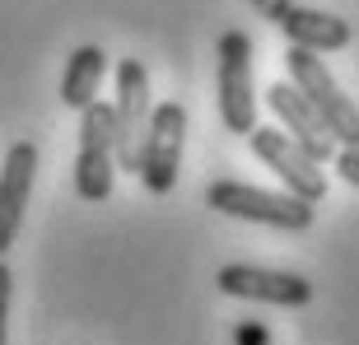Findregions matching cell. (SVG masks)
<instances>
[{"label": "cell", "mask_w": 359, "mask_h": 345, "mask_svg": "<svg viewBox=\"0 0 359 345\" xmlns=\"http://www.w3.org/2000/svg\"><path fill=\"white\" fill-rule=\"evenodd\" d=\"M182 145H187V107L182 103H159L149 112L145 140H140V159H135L140 182H145L154 196H168L177 187Z\"/></svg>", "instance_id": "cell-3"}, {"label": "cell", "mask_w": 359, "mask_h": 345, "mask_svg": "<svg viewBox=\"0 0 359 345\" xmlns=\"http://www.w3.org/2000/svg\"><path fill=\"white\" fill-rule=\"evenodd\" d=\"M276 24H280V33H285L294 47H304V52H341V47H350V38H355V28H350L346 19H336V14H327V10H308V5H280Z\"/></svg>", "instance_id": "cell-11"}, {"label": "cell", "mask_w": 359, "mask_h": 345, "mask_svg": "<svg viewBox=\"0 0 359 345\" xmlns=\"http://www.w3.org/2000/svg\"><path fill=\"white\" fill-rule=\"evenodd\" d=\"M248 145H252L257 159L266 163V168L276 172L280 182H285V191H294L299 201L318 205V201L327 196V177H322V163L313 159V154H304V149L294 145L285 131H271V126H252Z\"/></svg>", "instance_id": "cell-7"}, {"label": "cell", "mask_w": 359, "mask_h": 345, "mask_svg": "<svg viewBox=\"0 0 359 345\" xmlns=\"http://www.w3.org/2000/svg\"><path fill=\"white\" fill-rule=\"evenodd\" d=\"M103 75H107V52L103 47H93V42L75 47L70 61H66V75H61V103L75 107V112H84V107L98 98Z\"/></svg>", "instance_id": "cell-12"}, {"label": "cell", "mask_w": 359, "mask_h": 345, "mask_svg": "<svg viewBox=\"0 0 359 345\" xmlns=\"http://www.w3.org/2000/svg\"><path fill=\"white\" fill-rule=\"evenodd\" d=\"M285 70H290V84L308 98V107L322 117V126L332 131L336 145H359V107L341 93L336 75L322 66V56L304 52V47H290Z\"/></svg>", "instance_id": "cell-2"}, {"label": "cell", "mask_w": 359, "mask_h": 345, "mask_svg": "<svg viewBox=\"0 0 359 345\" xmlns=\"http://www.w3.org/2000/svg\"><path fill=\"white\" fill-rule=\"evenodd\" d=\"M219 121L233 135H252L257 126V89H252V42L229 28L219 38Z\"/></svg>", "instance_id": "cell-5"}, {"label": "cell", "mask_w": 359, "mask_h": 345, "mask_svg": "<svg viewBox=\"0 0 359 345\" xmlns=\"http://www.w3.org/2000/svg\"><path fill=\"white\" fill-rule=\"evenodd\" d=\"M215 285L233 299H252V304L271 308H304L313 299V280L294 276V271H271V266H248V262H229L219 266Z\"/></svg>", "instance_id": "cell-8"}, {"label": "cell", "mask_w": 359, "mask_h": 345, "mask_svg": "<svg viewBox=\"0 0 359 345\" xmlns=\"http://www.w3.org/2000/svg\"><path fill=\"white\" fill-rule=\"evenodd\" d=\"M149 112H154V103H149V70H145V61L126 56L117 66V103H112V140H117V163L126 172H135Z\"/></svg>", "instance_id": "cell-6"}, {"label": "cell", "mask_w": 359, "mask_h": 345, "mask_svg": "<svg viewBox=\"0 0 359 345\" xmlns=\"http://www.w3.org/2000/svg\"><path fill=\"white\" fill-rule=\"evenodd\" d=\"M33 177H38V145L19 140V145H10V154L0 163V257L19 238L28 196H33Z\"/></svg>", "instance_id": "cell-9"}, {"label": "cell", "mask_w": 359, "mask_h": 345, "mask_svg": "<svg viewBox=\"0 0 359 345\" xmlns=\"http://www.w3.org/2000/svg\"><path fill=\"white\" fill-rule=\"evenodd\" d=\"M117 177V140H112V103L93 98L80 112V154H75V191L84 201H107Z\"/></svg>", "instance_id": "cell-4"}, {"label": "cell", "mask_w": 359, "mask_h": 345, "mask_svg": "<svg viewBox=\"0 0 359 345\" xmlns=\"http://www.w3.org/2000/svg\"><path fill=\"white\" fill-rule=\"evenodd\" d=\"M10 294H14V276H10V266L0 262V345H5V318H10Z\"/></svg>", "instance_id": "cell-14"}, {"label": "cell", "mask_w": 359, "mask_h": 345, "mask_svg": "<svg viewBox=\"0 0 359 345\" xmlns=\"http://www.w3.org/2000/svg\"><path fill=\"white\" fill-rule=\"evenodd\" d=\"M332 163H336V172H341L350 187H359V145H341L332 154Z\"/></svg>", "instance_id": "cell-13"}, {"label": "cell", "mask_w": 359, "mask_h": 345, "mask_svg": "<svg viewBox=\"0 0 359 345\" xmlns=\"http://www.w3.org/2000/svg\"><path fill=\"white\" fill-rule=\"evenodd\" d=\"M205 205L233 219H252V224H271L285 234H304L313 229V205L299 201L294 191H266V187H248V182H210L205 187Z\"/></svg>", "instance_id": "cell-1"}, {"label": "cell", "mask_w": 359, "mask_h": 345, "mask_svg": "<svg viewBox=\"0 0 359 345\" xmlns=\"http://www.w3.org/2000/svg\"><path fill=\"white\" fill-rule=\"evenodd\" d=\"M238 345H266V327H257V322H243V327H238Z\"/></svg>", "instance_id": "cell-15"}, {"label": "cell", "mask_w": 359, "mask_h": 345, "mask_svg": "<svg viewBox=\"0 0 359 345\" xmlns=\"http://www.w3.org/2000/svg\"><path fill=\"white\" fill-rule=\"evenodd\" d=\"M266 103H271V112L280 117V131L290 135V140L304 149V154H313L318 163H327L336 149H341V145L332 140V131L322 126V117L313 112V107H308V98L294 89V84L276 80V84L266 89Z\"/></svg>", "instance_id": "cell-10"}]
</instances>
